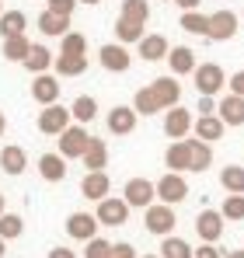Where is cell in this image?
Returning a JSON list of instances; mask_svg holds the SVG:
<instances>
[{
	"label": "cell",
	"instance_id": "cell-1",
	"mask_svg": "<svg viewBox=\"0 0 244 258\" xmlns=\"http://www.w3.org/2000/svg\"><path fill=\"white\" fill-rule=\"evenodd\" d=\"M129 203H126V196H105L101 203H98V210L94 216L101 220V227H122L126 220H129Z\"/></svg>",
	"mask_w": 244,
	"mask_h": 258
},
{
	"label": "cell",
	"instance_id": "cell-2",
	"mask_svg": "<svg viewBox=\"0 0 244 258\" xmlns=\"http://www.w3.org/2000/svg\"><path fill=\"white\" fill-rule=\"evenodd\" d=\"M143 223H147V230L150 234H157V237H167L171 230H174V206H167V203H154V206H147L143 210Z\"/></svg>",
	"mask_w": 244,
	"mask_h": 258
},
{
	"label": "cell",
	"instance_id": "cell-3",
	"mask_svg": "<svg viewBox=\"0 0 244 258\" xmlns=\"http://www.w3.org/2000/svg\"><path fill=\"white\" fill-rule=\"evenodd\" d=\"M122 196H126L129 206L147 210V206H154V199H157V181H150V178H129L126 188H122Z\"/></svg>",
	"mask_w": 244,
	"mask_h": 258
},
{
	"label": "cell",
	"instance_id": "cell-4",
	"mask_svg": "<svg viewBox=\"0 0 244 258\" xmlns=\"http://www.w3.org/2000/svg\"><path fill=\"white\" fill-rule=\"evenodd\" d=\"M157 199L167 206H178L189 199V181L181 178V171H167L164 178H157Z\"/></svg>",
	"mask_w": 244,
	"mask_h": 258
},
{
	"label": "cell",
	"instance_id": "cell-5",
	"mask_svg": "<svg viewBox=\"0 0 244 258\" xmlns=\"http://www.w3.org/2000/svg\"><path fill=\"white\" fill-rule=\"evenodd\" d=\"M70 119H74V112L70 108H63V105H42L39 112V133H45V136H59L63 129L70 126Z\"/></svg>",
	"mask_w": 244,
	"mask_h": 258
},
{
	"label": "cell",
	"instance_id": "cell-6",
	"mask_svg": "<svg viewBox=\"0 0 244 258\" xmlns=\"http://www.w3.org/2000/svg\"><path fill=\"white\" fill-rule=\"evenodd\" d=\"M98 59H101V67H105V70H112V74H126V70L133 67V56H129L126 42L101 45V49H98Z\"/></svg>",
	"mask_w": 244,
	"mask_h": 258
},
{
	"label": "cell",
	"instance_id": "cell-7",
	"mask_svg": "<svg viewBox=\"0 0 244 258\" xmlns=\"http://www.w3.org/2000/svg\"><path fill=\"white\" fill-rule=\"evenodd\" d=\"M87 143H91V136H87V129L81 126H67L59 133V154L70 161V157H84V150H87Z\"/></svg>",
	"mask_w": 244,
	"mask_h": 258
},
{
	"label": "cell",
	"instance_id": "cell-8",
	"mask_svg": "<svg viewBox=\"0 0 244 258\" xmlns=\"http://www.w3.org/2000/svg\"><path fill=\"white\" fill-rule=\"evenodd\" d=\"M98 227H101V220L94 213H70L67 216V234L74 237V241H91V237H98Z\"/></svg>",
	"mask_w": 244,
	"mask_h": 258
},
{
	"label": "cell",
	"instance_id": "cell-9",
	"mask_svg": "<svg viewBox=\"0 0 244 258\" xmlns=\"http://www.w3.org/2000/svg\"><path fill=\"white\" fill-rule=\"evenodd\" d=\"M192 77H196V91L199 94H220V87L227 84V77H223V70L216 63H199Z\"/></svg>",
	"mask_w": 244,
	"mask_h": 258
},
{
	"label": "cell",
	"instance_id": "cell-10",
	"mask_svg": "<svg viewBox=\"0 0 244 258\" xmlns=\"http://www.w3.org/2000/svg\"><path fill=\"white\" fill-rule=\"evenodd\" d=\"M234 35H237V14H234V11H216V14H209V35H206V39L227 42V39H234Z\"/></svg>",
	"mask_w": 244,
	"mask_h": 258
},
{
	"label": "cell",
	"instance_id": "cell-11",
	"mask_svg": "<svg viewBox=\"0 0 244 258\" xmlns=\"http://www.w3.org/2000/svg\"><path fill=\"white\" fill-rule=\"evenodd\" d=\"M196 126V119H192V112L189 108H181V105H174L167 115H164V133L171 136V140H185L189 133Z\"/></svg>",
	"mask_w": 244,
	"mask_h": 258
},
{
	"label": "cell",
	"instance_id": "cell-12",
	"mask_svg": "<svg viewBox=\"0 0 244 258\" xmlns=\"http://www.w3.org/2000/svg\"><path fill=\"white\" fill-rule=\"evenodd\" d=\"M167 171H192V140H174L164 154Z\"/></svg>",
	"mask_w": 244,
	"mask_h": 258
},
{
	"label": "cell",
	"instance_id": "cell-13",
	"mask_svg": "<svg viewBox=\"0 0 244 258\" xmlns=\"http://www.w3.org/2000/svg\"><path fill=\"white\" fill-rule=\"evenodd\" d=\"M223 220H227V216L216 213V210H203V213L196 216V234H199L203 241H213V244H216V241L223 237Z\"/></svg>",
	"mask_w": 244,
	"mask_h": 258
},
{
	"label": "cell",
	"instance_id": "cell-14",
	"mask_svg": "<svg viewBox=\"0 0 244 258\" xmlns=\"http://www.w3.org/2000/svg\"><path fill=\"white\" fill-rule=\"evenodd\" d=\"M136 119H140V112H136L133 105H115V108L108 112V133L129 136V133L136 129Z\"/></svg>",
	"mask_w": 244,
	"mask_h": 258
},
{
	"label": "cell",
	"instance_id": "cell-15",
	"mask_svg": "<svg viewBox=\"0 0 244 258\" xmlns=\"http://www.w3.org/2000/svg\"><path fill=\"white\" fill-rule=\"evenodd\" d=\"M216 115L227 122V126H244V94H227V98H220V105H216Z\"/></svg>",
	"mask_w": 244,
	"mask_h": 258
},
{
	"label": "cell",
	"instance_id": "cell-16",
	"mask_svg": "<svg viewBox=\"0 0 244 258\" xmlns=\"http://www.w3.org/2000/svg\"><path fill=\"white\" fill-rule=\"evenodd\" d=\"M108 188H112V181H108L105 171H87L81 181V196L84 199H94V203H101L108 196Z\"/></svg>",
	"mask_w": 244,
	"mask_h": 258
},
{
	"label": "cell",
	"instance_id": "cell-17",
	"mask_svg": "<svg viewBox=\"0 0 244 258\" xmlns=\"http://www.w3.org/2000/svg\"><path fill=\"white\" fill-rule=\"evenodd\" d=\"M32 98H35L39 105L59 101V81H56L52 74H35V81H32Z\"/></svg>",
	"mask_w": 244,
	"mask_h": 258
},
{
	"label": "cell",
	"instance_id": "cell-18",
	"mask_svg": "<svg viewBox=\"0 0 244 258\" xmlns=\"http://www.w3.org/2000/svg\"><path fill=\"white\" fill-rule=\"evenodd\" d=\"M39 32L42 35H49V39H63L67 32H70V18L67 14H56V11H42L39 14Z\"/></svg>",
	"mask_w": 244,
	"mask_h": 258
},
{
	"label": "cell",
	"instance_id": "cell-19",
	"mask_svg": "<svg viewBox=\"0 0 244 258\" xmlns=\"http://www.w3.org/2000/svg\"><path fill=\"white\" fill-rule=\"evenodd\" d=\"M167 63H171V74L174 77H185V74H196V52L189 49V45H174L171 52H167Z\"/></svg>",
	"mask_w": 244,
	"mask_h": 258
},
{
	"label": "cell",
	"instance_id": "cell-20",
	"mask_svg": "<svg viewBox=\"0 0 244 258\" xmlns=\"http://www.w3.org/2000/svg\"><path fill=\"white\" fill-rule=\"evenodd\" d=\"M81 161H84L87 171H105V164H108V147H105V140L91 136V143H87V150H84Z\"/></svg>",
	"mask_w": 244,
	"mask_h": 258
},
{
	"label": "cell",
	"instance_id": "cell-21",
	"mask_svg": "<svg viewBox=\"0 0 244 258\" xmlns=\"http://www.w3.org/2000/svg\"><path fill=\"white\" fill-rule=\"evenodd\" d=\"M136 45H140V56H143L147 63L167 59V52H171V45H167V39H164V35H143Z\"/></svg>",
	"mask_w": 244,
	"mask_h": 258
},
{
	"label": "cell",
	"instance_id": "cell-22",
	"mask_svg": "<svg viewBox=\"0 0 244 258\" xmlns=\"http://www.w3.org/2000/svg\"><path fill=\"white\" fill-rule=\"evenodd\" d=\"M150 87H154V94H157V101H161L164 108H174L181 101V84L174 77H157Z\"/></svg>",
	"mask_w": 244,
	"mask_h": 258
},
{
	"label": "cell",
	"instance_id": "cell-23",
	"mask_svg": "<svg viewBox=\"0 0 244 258\" xmlns=\"http://www.w3.org/2000/svg\"><path fill=\"white\" fill-rule=\"evenodd\" d=\"M223 129H227V122L213 112V115H199V119H196V126H192V133H196L199 140H206V143H213V140H220V136H223Z\"/></svg>",
	"mask_w": 244,
	"mask_h": 258
},
{
	"label": "cell",
	"instance_id": "cell-24",
	"mask_svg": "<svg viewBox=\"0 0 244 258\" xmlns=\"http://www.w3.org/2000/svg\"><path fill=\"white\" fill-rule=\"evenodd\" d=\"M39 174L45 181H63V178H67V157H63V154H42L39 157Z\"/></svg>",
	"mask_w": 244,
	"mask_h": 258
},
{
	"label": "cell",
	"instance_id": "cell-25",
	"mask_svg": "<svg viewBox=\"0 0 244 258\" xmlns=\"http://www.w3.org/2000/svg\"><path fill=\"white\" fill-rule=\"evenodd\" d=\"M0 168L11 174V178H18V174L28 168V157H25V150H21V147H4V150H0Z\"/></svg>",
	"mask_w": 244,
	"mask_h": 258
},
{
	"label": "cell",
	"instance_id": "cell-26",
	"mask_svg": "<svg viewBox=\"0 0 244 258\" xmlns=\"http://www.w3.org/2000/svg\"><path fill=\"white\" fill-rule=\"evenodd\" d=\"M28 28V18L21 11H4L0 14V39H11V35H25Z\"/></svg>",
	"mask_w": 244,
	"mask_h": 258
},
{
	"label": "cell",
	"instance_id": "cell-27",
	"mask_svg": "<svg viewBox=\"0 0 244 258\" xmlns=\"http://www.w3.org/2000/svg\"><path fill=\"white\" fill-rule=\"evenodd\" d=\"M28 52H32L28 35H11V39H4V59H11V63H25Z\"/></svg>",
	"mask_w": 244,
	"mask_h": 258
},
{
	"label": "cell",
	"instance_id": "cell-28",
	"mask_svg": "<svg viewBox=\"0 0 244 258\" xmlns=\"http://www.w3.org/2000/svg\"><path fill=\"white\" fill-rule=\"evenodd\" d=\"M52 67H56L59 77H81L84 70H87V56H67V52H59Z\"/></svg>",
	"mask_w": 244,
	"mask_h": 258
},
{
	"label": "cell",
	"instance_id": "cell-29",
	"mask_svg": "<svg viewBox=\"0 0 244 258\" xmlns=\"http://www.w3.org/2000/svg\"><path fill=\"white\" fill-rule=\"evenodd\" d=\"M52 63H56V56H52L45 45H32V52H28V59H25V70H32V74H49Z\"/></svg>",
	"mask_w": 244,
	"mask_h": 258
},
{
	"label": "cell",
	"instance_id": "cell-30",
	"mask_svg": "<svg viewBox=\"0 0 244 258\" xmlns=\"http://www.w3.org/2000/svg\"><path fill=\"white\" fill-rule=\"evenodd\" d=\"M133 108H136L140 115H157V112H164V105L157 101L154 87H140V91H136V98H133Z\"/></svg>",
	"mask_w": 244,
	"mask_h": 258
},
{
	"label": "cell",
	"instance_id": "cell-31",
	"mask_svg": "<svg viewBox=\"0 0 244 258\" xmlns=\"http://www.w3.org/2000/svg\"><path fill=\"white\" fill-rule=\"evenodd\" d=\"M178 25H181L189 35H209V14H199V7H196V11H185Z\"/></svg>",
	"mask_w": 244,
	"mask_h": 258
},
{
	"label": "cell",
	"instance_id": "cell-32",
	"mask_svg": "<svg viewBox=\"0 0 244 258\" xmlns=\"http://www.w3.org/2000/svg\"><path fill=\"white\" fill-rule=\"evenodd\" d=\"M21 234H25V220L18 213H7V210H4V213H0V237H4V241H14V237H21Z\"/></svg>",
	"mask_w": 244,
	"mask_h": 258
},
{
	"label": "cell",
	"instance_id": "cell-33",
	"mask_svg": "<svg viewBox=\"0 0 244 258\" xmlns=\"http://www.w3.org/2000/svg\"><path fill=\"white\" fill-rule=\"evenodd\" d=\"M161 255L164 258H196V251L189 248V241H181V237H164L161 241Z\"/></svg>",
	"mask_w": 244,
	"mask_h": 258
},
{
	"label": "cell",
	"instance_id": "cell-34",
	"mask_svg": "<svg viewBox=\"0 0 244 258\" xmlns=\"http://www.w3.org/2000/svg\"><path fill=\"white\" fill-rule=\"evenodd\" d=\"M115 39H119V42H140V39H143V25L119 14V21H115Z\"/></svg>",
	"mask_w": 244,
	"mask_h": 258
},
{
	"label": "cell",
	"instance_id": "cell-35",
	"mask_svg": "<svg viewBox=\"0 0 244 258\" xmlns=\"http://www.w3.org/2000/svg\"><path fill=\"white\" fill-rule=\"evenodd\" d=\"M213 164V147L206 143V140H192V171H206Z\"/></svg>",
	"mask_w": 244,
	"mask_h": 258
},
{
	"label": "cell",
	"instance_id": "cell-36",
	"mask_svg": "<svg viewBox=\"0 0 244 258\" xmlns=\"http://www.w3.org/2000/svg\"><path fill=\"white\" fill-rule=\"evenodd\" d=\"M220 185H223L227 192H244V168L241 164H227V168L220 171Z\"/></svg>",
	"mask_w": 244,
	"mask_h": 258
},
{
	"label": "cell",
	"instance_id": "cell-37",
	"mask_svg": "<svg viewBox=\"0 0 244 258\" xmlns=\"http://www.w3.org/2000/svg\"><path fill=\"white\" fill-rule=\"evenodd\" d=\"M122 18L147 25V21H150V4H147V0H122Z\"/></svg>",
	"mask_w": 244,
	"mask_h": 258
},
{
	"label": "cell",
	"instance_id": "cell-38",
	"mask_svg": "<svg viewBox=\"0 0 244 258\" xmlns=\"http://www.w3.org/2000/svg\"><path fill=\"white\" fill-rule=\"evenodd\" d=\"M70 112H74V119H77V122H91V119L98 115V101H94L91 94H81V98L70 105Z\"/></svg>",
	"mask_w": 244,
	"mask_h": 258
},
{
	"label": "cell",
	"instance_id": "cell-39",
	"mask_svg": "<svg viewBox=\"0 0 244 258\" xmlns=\"http://www.w3.org/2000/svg\"><path fill=\"white\" fill-rule=\"evenodd\" d=\"M59 52H67V56H87V39H84L81 32H67L63 42H59Z\"/></svg>",
	"mask_w": 244,
	"mask_h": 258
},
{
	"label": "cell",
	"instance_id": "cell-40",
	"mask_svg": "<svg viewBox=\"0 0 244 258\" xmlns=\"http://www.w3.org/2000/svg\"><path fill=\"white\" fill-rule=\"evenodd\" d=\"M220 213L227 216V220H244V192H227Z\"/></svg>",
	"mask_w": 244,
	"mask_h": 258
},
{
	"label": "cell",
	"instance_id": "cell-41",
	"mask_svg": "<svg viewBox=\"0 0 244 258\" xmlns=\"http://www.w3.org/2000/svg\"><path fill=\"white\" fill-rule=\"evenodd\" d=\"M84 258H112V244L105 237H91L84 248Z\"/></svg>",
	"mask_w": 244,
	"mask_h": 258
},
{
	"label": "cell",
	"instance_id": "cell-42",
	"mask_svg": "<svg viewBox=\"0 0 244 258\" xmlns=\"http://www.w3.org/2000/svg\"><path fill=\"white\" fill-rule=\"evenodd\" d=\"M77 4H81V0H45V7H49V11H56V14H67V18L74 14V7H77Z\"/></svg>",
	"mask_w": 244,
	"mask_h": 258
},
{
	"label": "cell",
	"instance_id": "cell-43",
	"mask_svg": "<svg viewBox=\"0 0 244 258\" xmlns=\"http://www.w3.org/2000/svg\"><path fill=\"white\" fill-rule=\"evenodd\" d=\"M196 258H223V251H220L213 241H203V244L196 248Z\"/></svg>",
	"mask_w": 244,
	"mask_h": 258
},
{
	"label": "cell",
	"instance_id": "cell-44",
	"mask_svg": "<svg viewBox=\"0 0 244 258\" xmlns=\"http://www.w3.org/2000/svg\"><path fill=\"white\" fill-rule=\"evenodd\" d=\"M216 105H220V101H213V94H203L196 112H199V115H213V112H216Z\"/></svg>",
	"mask_w": 244,
	"mask_h": 258
},
{
	"label": "cell",
	"instance_id": "cell-45",
	"mask_svg": "<svg viewBox=\"0 0 244 258\" xmlns=\"http://www.w3.org/2000/svg\"><path fill=\"white\" fill-rule=\"evenodd\" d=\"M112 258H136V248L126 244V241L122 244H112Z\"/></svg>",
	"mask_w": 244,
	"mask_h": 258
},
{
	"label": "cell",
	"instance_id": "cell-46",
	"mask_svg": "<svg viewBox=\"0 0 244 258\" xmlns=\"http://www.w3.org/2000/svg\"><path fill=\"white\" fill-rule=\"evenodd\" d=\"M227 84H230V91H234V94H244V70H237Z\"/></svg>",
	"mask_w": 244,
	"mask_h": 258
},
{
	"label": "cell",
	"instance_id": "cell-47",
	"mask_svg": "<svg viewBox=\"0 0 244 258\" xmlns=\"http://www.w3.org/2000/svg\"><path fill=\"white\" fill-rule=\"evenodd\" d=\"M45 258H77V255H74L70 248H63V244H59V248H52V251H49Z\"/></svg>",
	"mask_w": 244,
	"mask_h": 258
},
{
	"label": "cell",
	"instance_id": "cell-48",
	"mask_svg": "<svg viewBox=\"0 0 244 258\" xmlns=\"http://www.w3.org/2000/svg\"><path fill=\"white\" fill-rule=\"evenodd\" d=\"M174 4H178V7H181V11H196V7H199V4H203V0H174Z\"/></svg>",
	"mask_w": 244,
	"mask_h": 258
},
{
	"label": "cell",
	"instance_id": "cell-49",
	"mask_svg": "<svg viewBox=\"0 0 244 258\" xmlns=\"http://www.w3.org/2000/svg\"><path fill=\"white\" fill-rule=\"evenodd\" d=\"M223 258H244V251H227Z\"/></svg>",
	"mask_w": 244,
	"mask_h": 258
},
{
	"label": "cell",
	"instance_id": "cell-50",
	"mask_svg": "<svg viewBox=\"0 0 244 258\" xmlns=\"http://www.w3.org/2000/svg\"><path fill=\"white\" fill-rule=\"evenodd\" d=\"M4 129H7V119H4V112H0V136H4Z\"/></svg>",
	"mask_w": 244,
	"mask_h": 258
},
{
	"label": "cell",
	"instance_id": "cell-51",
	"mask_svg": "<svg viewBox=\"0 0 244 258\" xmlns=\"http://www.w3.org/2000/svg\"><path fill=\"white\" fill-rule=\"evenodd\" d=\"M4 244H7V241H4V237H0V258H4Z\"/></svg>",
	"mask_w": 244,
	"mask_h": 258
},
{
	"label": "cell",
	"instance_id": "cell-52",
	"mask_svg": "<svg viewBox=\"0 0 244 258\" xmlns=\"http://www.w3.org/2000/svg\"><path fill=\"white\" fill-rule=\"evenodd\" d=\"M81 4H91V7H94V4H101V0H81Z\"/></svg>",
	"mask_w": 244,
	"mask_h": 258
},
{
	"label": "cell",
	"instance_id": "cell-53",
	"mask_svg": "<svg viewBox=\"0 0 244 258\" xmlns=\"http://www.w3.org/2000/svg\"><path fill=\"white\" fill-rule=\"evenodd\" d=\"M0 213H4V192H0Z\"/></svg>",
	"mask_w": 244,
	"mask_h": 258
},
{
	"label": "cell",
	"instance_id": "cell-54",
	"mask_svg": "<svg viewBox=\"0 0 244 258\" xmlns=\"http://www.w3.org/2000/svg\"><path fill=\"white\" fill-rule=\"evenodd\" d=\"M143 258H164V255H143Z\"/></svg>",
	"mask_w": 244,
	"mask_h": 258
},
{
	"label": "cell",
	"instance_id": "cell-55",
	"mask_svg": "<svg viewBox=\"0 0 244 258\" xmlns=\"http://www.w3.org/2000/svg\"><path fill=\"white\" fill-rule=\"evenodd\" d=\"M0 14H4V4H0Z\"/></svg>",
	"mask_w": 244,
	"mask_h": 258
}]
</instances>
